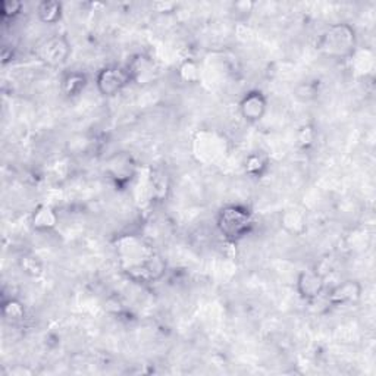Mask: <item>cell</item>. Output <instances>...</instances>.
<instances>
[{"label": "cell", "mask_w": 376, "mask_h": 376, "mask_svg": "<svg viewBox=\"0 0 376 376\" xmlns=\"http://www.w3.org/2000/svg\"><path fill=\"white\" fill-rule=\"evenodd\" d=\"M72 53V47L67 35H52L35 49V56L49 68H59L67 64Z\"/></svg>", "instance_id": "3957f363"}, {"label": "cell", "mask_w": 376, "mask_h": 376, "mask_svg": "<svg viewBox=\"0 0 376 376\" xmlns=\"http://www.w3.org/2000/svg\"><path fill=\"white\" fill-rule=\"evenodd\" d=\"M296 288L298 296L302 297L305 302H315L327 288V275H323L318 268L305 269L298 273Z\"/></svg>", "instance_id": "8992f818"}, {"label": "cell", "mask_w": 376, "mask_h": 376, "mask_svg": "<svg viewBox=\"0 0 376 376\" xmlns=\"http://www.w3.org/2000/svg\"><path fill=\"white\" fill-rule=\"evenodd\" d=\"M177 75L181 83L194 85L202 80V67L194 59H184L177 68Z\"/></svg>", "instance_id": "e0dca14e"}, {"label": "cell", "mask_w": 376, "mask_h": 376, "mask_svg": "<svg viewBox=\"0 0 376 376\" xmlns=\"http://www.w3.org/2000/svg\"><path fill=\"white\" fill-rule=\"evenodd\" d=\"M216 228L228 243H238L253 231V212L243 205H225L216 213Z\"/></svg>", "instance_id": "7a4b0ae2"}, {"label": "cell", "mask_w": 376, "mask_h": 376, "mask_svg": "<svg viewBox=\"0 0 376 376\" xmlns=\"http://www.w3.org/2000/svg\"><path fill=\"white\" fill-rule=\"evenodd\" d=\"M22 10L24 3L19 2V0H3L0 3V17H2V21L15 19L22 14Z\"/></svg>", "instance_id": "7402d4cb"}, {"label": "cell", "mask_w": 376, "mask_h": 376, "mask_svg": "<svg viewBox=\"0 0 376 376\" xmlns=\"http://www.w3.org/2000/svg\"><path fill=\"white\" fill-rule=\"evenodd\" d=\"M127 68L130 71L133 83L139 85H147L153 83L157 75L156 62L153 60V58H150L146 53L133 55L128 60Z\"/></svg>", "instance_id": "9c48e42d"}, {"label": "cell", "mask_w": 376, "mask_h": 376, "mask_svg": "<svg viewBox=\"0 0 376 376\" xmlns=\"http://www.w3.org/2000/svg\"><path fill=\"white\" fill-rule=\"evenodd\" d=\"M18 266L22 273L30 278H40L44 272L43 260L33 253H24L18 259Z\"/></svg>", "instance_id": "ac0fdd59"}, {"label": "cell", "mask_w": 376, "mask_h": 376, "mask_svg": "<svg viewBox=\"0 0 376 376\" xmlns=\"http://www.w3.org/2000/svg\"><path fill=\"white\" fill-rule=\"evenodd\" d=\"M238 110L246 122L257 123L268 112V97L260 90H250L241 97Z\"/></svg>", "instance_id": "52a82bcc"}, {"label": "cell", "mask_w": 376, "mask_h": 376, "mask_svg": "<svg viewBox=\"0 0 376 376\" xmlns=\"http://www.w3.org/2000/svg\"><path fill=\"white\" fill-rule=\"evenodd\" d=\"M319 92V81H303L296 87L294 94L302 102H313L318 99Z\"/></svg>", "instance_id": "44dd1931"}, {"label": "cell", "mask_w": 376, "mask_h": 376, "mask_svg": "<svg viewBox=\"0 0 376 376\" xmlns=\"http://www.w3.org/2000/svg\"><path fill=\"white\" fill-rule=\"evenodd\" d=\"M243 166H244V172L250 175L252 178H262L263 175L269 171L271 160L265 153L253 152L244 159Z\"/></svg>", "instance_id": "9a60e30c"}, {"label": "cell", "mask_w": 376, "mask_h": 376, "mask_svg": "<svg viewBox=\"0 0 376 376\" xmlns=\"http://www.w3.org/2000/svg\"><path fill=\"white\" fill-rule=\"evenodd\" d=\"M152 8L156 12H165V14H166V12H172L175 8H177V5H175V3H166V5H164L162 2H157V3H153Z\"/></svg>", "instance_id": "cb8c5ba5"}, {"label": "cell", "mask_w": 376, "mask_h": 376, "mask_svg": "<svg viewBox=\"0 0 376 376\" xmlns=\"http://www.w3.org/2000/svg\"><path fill=\"white\" fill-rule=\"evenodd\" d=\"M37 17L46 25H55L64 17V5L56 0H43L37 5Z\"/></svg>", "instance_id": "5bb4252c"}, {"label": "cell", "mask_w": 376, "mask_h": 376, "mask_svg": "<svg viewBox=\"0 0 376 376\" xmlns=\"http://www.w3.org/2000/svg\"><path fill=\"white\" fill-rule=\"evenodd\" d=\"M110 178L115 181L117 185H123L131 181L134 175V165L130 157L127 156H118L109 164Z\"/></svg>", "instance_id": "4fadbf2b"}, {"label": "cell", "mask_w": 376, "mask_h": 376, "mask_svg": "<svg viewBox=\"0 0 376 376\" xmlns=\"http://www.w3.org/2000/svg\"><path fill=\"white\" fill-rule=\"evenodd\" d=\"M2 316L6 322L9 323H21L27 318V309H25V305L21 302L19 298L15 297H9L5 298L2 302Z\"/></svg>", "instance_id": "2e32d148"}, {"label": "cell", "mask_w": 376, "mask_h": 376, "mask_svg": "<svg viewBox=\"0 0 376 376\" xmlns=\"http://www.w3.org/2000/svg\"><path fill=\"white\" fill-rule=\"evenodd\" d=\"M316 49L325 58L347 60L353 58L357 50V33L353 25L347 22L332 24L321 34Z\"/></svg>", "instance_id": "6da1fadb"}, {"label": "cell", "mask_w": 376, "mask_h": 376, "mask_svg": "<svg viewBox=\"0 0 376 376\" xmlns=\"http://www.w3.org/2000/svg\"><path fill=\"white\" fill-rule=\"evenodd\" d=\"M133 84L127 65H108L96 75V87L103 97H115Z\"/></svg>", "instance_id": "277c9868"}, {"label": "cell", "mask_w": 376, "mask_h": 376, "mask_svg": "<svg viewBox=\"0 0 376 376\" xmlns=\"http://www.w3.org/2000/svg\"><path fill=\"white\" fill-rule=\"evenodd\" d=\"M125 273L128 278L137 284H153L160 281L166 273V262L165 259L156 255L150 253L143 257L142 262H137L125 269Z\"/></svg>", "instance_id": "5b68a950"}, {"label": "cell", "mask_w": 376, "mask_h": 376, "mask_svg": "<svg viewBox=\"0 0 376 376\" xmlns=\"http://www.w3.org/2000/svg\"><path fill=\"white\" fill-rule=\"evenodd\" d=\"M363 296V285L357 280H344L334 285L327 294V302L334 306L340 307L345 305H356L360 302Z\"/></svg>", "instance_id": "ba28073f"}, {"label": "cell", "mask_w": 376, "mask_h": 376, "mask_svg": "<svg viewBox=\"0 0 376 376\" xmlns=\"http://www.w3.org/2000/svg\"><path fill=\"white\" fill-rule=\"evenodd\" d=\"M59 223L56 210L46 203L37 206L30 218V225L35 232H52Z\"/></svg>", "instance_id": "8fae6325"}, {"label": "cell", "mask_w": 376, "mask_h": 376, "mask_svg": "<svg viewBox=\"0 0 376 376\" xmlns=\"http://www.w3.org/2000/svg\"><path fill=\"white\" fill-rule=\"evenodd\" d=\"M296 140H297V146L302 150H309L310 147L315 146L318 140V131L315 128V125H311V123L302 125L296 134Z\"/></svg>", "instance_id": "ffe728a7"}, {"label": "cell", "mask_w": 376, "mask_h": 376, "mask_svg": "<svg viewBox=\"0 0 376 376\" xmlns=\"http://www.w3.org/2000/svg\"><path fill=\"white\" fill-rule=\"evenodd\" d=\"M171 188L169 177L165 171H155L150 177V190H152V197L156 202H164L168 197Z\"/></svg>", "instance_id": "d6986e66"}, {"label": "cell", "mask_w": 376, "mask_h": 376, "mask_svg": "<svg viewBox=\"0 0 376 376\" xmlns=\"http://www.w3.org/2000/svg\"><path fill=\"white\" fill-rule=\"evenodd\" d=\"M255 8H256V3L252 2V0H238V2H234L231 5L230 12H232V15L238 19H246L252 15Z\"/></svg>", "instance_id": "603a6c76"}, {"label": "cell", "mask_w": 376, "mask_h": 376, "mask_svg": "<svg viewBox=\"0 0 376 376\" xmlns=\"http://www.w3.org/2000/svg\"><path fill=\"white\" fill-rule=\"evenodd\" d=\"M281 228L293 237H300L307 231V213L302 207H288L280 216Z\"/></svg>", "instance_id": "30bf717a"}, {"label": "cell", "mask_w": 376, "mask_h": 376, "mask_svg": "<svg viewBox=\"0 0 376 376\" xmlns=\"http://www.w3.org/2000/svg\"><path fill=\"white\" fill-rule=\"evenodd\" d=\"M89 85V77L83 71H67L60 77V92L65 97H78Z\"/></svg>", "instance_id": "7c38bea8"}]
</instances>
